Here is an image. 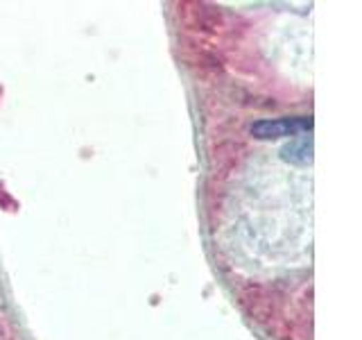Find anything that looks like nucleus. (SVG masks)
<instances>
[{"mask_svg":"<svg viewBox=\"0 0 362 340\" xmlns=\"http://www.w3.org/2000/svg\"><path fill=\"white\" fill-rule=\"evenodd\" d=\"M313 130V118L310 116H286V118H263L256 120L249 132L260 141H274L283 139V136H299V134H310Z\"/></svg>","mask_w":362,"mask_h":340,"instance_id":"f257e3e1","label":"nucleus"},{"mask_svg":"<svg viewBox=\"0 0 362 340\" xmlns=\"http://www.w3.org/2000/svg\"><path fill=\"white\" fill-rule=\"evenodd\" d=\"M281 159L294 166H308L313 164V136L310 134H299L290 139L281 147Z\"/></svg>","mask_w":362,"mask_h":340,"instance_id":"f03ea898","label":"nucleus"}]
</instances>
